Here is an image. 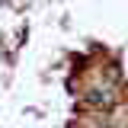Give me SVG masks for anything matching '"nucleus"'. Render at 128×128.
Wrapping results in <instances>:
<instances>
[{"label":"nucleus","mask_w":128,"mask_h":128,"mask_svg":"<svg viewBox=\"0 0 128 128\" xmlns=\"http://www.w3.org/2000/svg\"><path fill=\"white\" fill-rule=\"evenodd\" d=\"M80 93H83V102H86L96 115H112V112L118 109V90H115V83L106 80L102 74L93 77V80H86Z\"/></svg>","instance_id":"1"}]
</instances>
